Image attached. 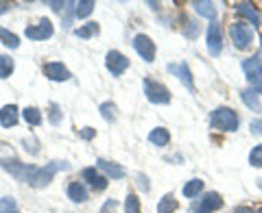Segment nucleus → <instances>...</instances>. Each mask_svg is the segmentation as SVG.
Listing matches in <instances>:
<instances>
[{"label":"nucleus","mask_w":262,"mask_h":213,"mask_svg":"<svg viewBox=\"0 0 262 213\" xmlns=\"http://www.w3.org/2000/svg\"><path fill=\"white\" fill-rule=\"evenodd\" d=\"M251 133H262V122H251Z\"/></svg>","instance_id":"obj_40"},{"label":"nucleus","mask_w":262,"mask_h":213,"mask_svg":"<svg viewBox=\"0 0 262 213\" xmlns=\"http://www.w3.org/2000/svg\"><path fill=\"white\" fill-rule=\"evenodd\" d=\"M61 111H59V107H57V104H51V116H48V120H51V124L53 126H57V124H59V122H61Z\"/></svg>","instance_id":"obj_34"},{"label":"nucleus","mask_w":262,"mask_h":213,"mask_svg":"<svg viewBox=\"0 0 262 213\" xmlns=\"http://www.w3.org/2000/svg\"><path fill=\"white\" fill-rule=\"evenodd\" d=\"M125 213H140V200L136 194H129L125 200Z\"/></svg>","instance_id":"obj_31"},{"label":"nucleus","mask_w":262,"mask_h":213,"mask_svg":"<svg viewBox=\"0 0 262 213\" xmlns=\"http://www.w3.org/2000/svg\"><path fill=\"white\" fill-rule=\"evenodd\" d=\"M75 35H77L79 39H90V37H94V35H98V24H96V22H88V24H83L81 29L75 31Z\"/></svg>","instance_id":"obj_25"},{"label":"nucleus","mask_w":262,"mask_h":213,"mask_svg":"<svg viewBox=\"0 0 262 213\" xmlns=\"http://www.w3.org/2000/svg\"><path fill=\"white\" fill-rule=\"evenodd\" d=\"M70 166L66 161H51V163H46L44 168H39L37 172V178H35V185L33 187H37V190H42V187H46L48 183L53 181V176L57 174L59 170H68Z\"/></svg>","instance_id":"obj_6"},{"label":"nucleus","mask_w":262,"mask_h":213,"mask_svg":"<svg viewBox=\"0 0 262 213\" xmlns=\"http://www.w3.org/2000/svg\"><path fill=\"white\" fill-rule=\"evenodd\" d=\"M210 122H212V126L214 128L225 130V133H232V130H236L238 124H241L236 111L229 109V107H219V109H214L212 111V116H210Z\"/></svg>","instance_id":"obj_3"},{"label":"nucleus","mask_w":262,"mask_h":213,"mask_svg":"<svg viewBox=\"0 0 262 213\" xmlns=\"http://www.w3.org/2000/svg\"><path fill=\"white\" fill-rule=\"evenodd\" d=\"M241 98H243V102L247 104L251 111H256V113L262 111V104H260V100H258V94H253L251 89H243V92H241Z\"/></svg>","instance_id":"obj_21"},{"label":"nucleus","mask_w":262,"mask_h":213,"mask_svg":"<svg viewBox=\"0 0 262 213\" xmlns=\"http://www.w3.org/2000/svg\"><path fill=\"white\" fill-rule=\"evenodd\" d=\"M196 213H208V211H206V209H201V207H199V209H196Z\"/></svg>","instance_id":"obj_42"},{"label":"nucleus","mask_w":262,"mask_h":213,"mask_svg":"<svg viewBox=\"0 0 262 213\" xmlns=\"http://www.w3.org/2000/svg\"><path fill=\"white\" fill-rule=\"evenodd\" d=\"M0 124L5 128H11L18 124V107L15 104H5L3 109H0Z\"/></svg>","instance_id":"obj_15"},{"label":"nucleus","mask_w":262,"mask_h":213,"mask_svg":"<svg viewBox=\"0 0 262 213\" xmlns=\"http://www.w3.org/2000/svg\"><path fill=\"white\" fill-rule=\"evenodd\" d=\"M245 76L249 81V89L253 94H262V52H256L253 57L243 61Z\"/></svg>","instance_id":"obj_2"},{"label":"nucleus","mask_w":262,"mask_h":213,"mask_svg":"<svg viewBox=\"0 0 262 213\" xmlns=\"http://www.w3.org/2000/svg\"><path fill=\"white\" fill-rule=\"evenodd\" d=\"M192 7H194V11L199 13L201 18H210V20H214L216 9H214V5H212V3H208V0H203V3H199V0H194Z\"/></svg>","instance_id":"obj_20"},{"label":"nucleus","mask_w":262,"mask_h":213,"mask_svg":"<svg viewBox=\"0 0 262 213\" xmlns=\"http://www.w3.org/2000/svg\"><path fill=\"white\" fill-rule=\"evenodd\" d=\"M79 135H81V139H92L96 135V128H83Z\"/></svg>","instance_id":"obj_38"},{"label":"nucleus","mask_w":262,"mask_h":213,"mask_svg":"<svg viewBox=\"0 0 262 213\" xmlns=\"http://www.w3.org/2000/svg\"><path fill=\"white\" fill-rule=\"evenodd\" d=\"M256 213H262V207H260V209H258V211H256Z\"/></svg>","instance_id":"obj_43"},{"label":"nucleus","mask_w":262,"mask_h":213,"mask_svg":"<svg viewBox=\"0 0 262 213\" xmlns=\"http://www.w3.org/2000/svg\"><path fill=\"white\" fill-rule=\"evenodd\" d=\"M92 11H94L92 0H81V3H75V15L77 18H88Z\"/></svg>","instance_id":"obj_28"},{"label":"nucleus","mask_w":262,"mask_h":213,"mask_svg":"<svg viewBox=\"0 0 262 213\" xmlns=\"http://www.w3.org/2000/svg\"><path fill=\"white\" fill-rule=\"evenodd\" d=\"M15 63L9 55H0V78H9L13 74Z\"/></svg>","instance_id":"obj_24"},{"label":"nucleus","mask_w":262,"mask_h":213,"mask_svg":"<svg viewBox=\"0 0 262 213\" xmlns=\"http://www.w3.org/2000/svg\"><path fill=\"white\" fill-rule=\"evenodd\" d=\"M177 211V200L170 194H166L158 204V213H175Z\"/></svg>","instance_id":"obj_27"},{"label":"nucleus","mask_w":262,"mask_h":213,"mask_svg":"<svg viewBox=\"0 0 262 213\" xmlns=\"http://www.w3.org/2000/svg\"><path fill=\"white\" fill-rule=\"evenodd\" d=\"M105 68L110 70L112 76H120L129 68V59L118 50H110L107 57H105Z\"/></svg>","instance_id":"obj_9"},{"label":"nucleus","mask_w":262,"mask_h":213,"mask_svg":"<svg viewBox=\"0 0 262 213\" xmlns=\"http://www.w3.org/2000/svg\"><path fill=\"white\" fill-rule=\"evenodd\" d=\"M44 74L51 78V81H70L72 78V74H70V70L66 68L63 63H59V61H51V63H46L44 65Z\"/></svg>","instance_id":"obj_12"},{"label":"nucleus","mask_w":262,"mask_h":213,"mask_svg":"<svg viewBox=\"0 0 262 213\" xmlns=\"http://www.w3.org/2000/svg\"><path fill=\"white\" fill-rule=\"evenodd\" d=\"M136 178H138V185H140V190H144V192L149 190V183H146V176L144 174H138Z\"/></svg>","instance_id":"obj_39"},{"label":"nucleus","mask_w":262,"mask_h":213,"mask_svg":"<svg viewBox=\"0 0 262 213\" xmlns=\"http://www.w3.org/2000/svg\"><path fill=\"white\" fill-rule=\"evenodd\" d=\"M221 207H223V198H221L216 192H208V194L201 198V209H206L208 213L219 211Z\"/></svg>","instance_id":"obj_16"},{"label":"nucleus","mask_w":262,"mask_h":213,"mask_svg":"<svg viewBox=\"0 0 262 213\" xmlns=\"http://www.w3.org/2000/svg\"><path fill=\"white\" fill-rule=\"evenodd\" d=\"M0 166H3V170L9 172L13 178H18V181L29 183L31 187L35 185V178H37L39 168H35V166H27V163L18 161L15 157H0Z\"/></svg>","instance_id":"obj_1"},{"label":"nucleus","mask_w":262,"mask_h":213,"mask_svg":"<svg viewBox=\"0 0 262 213\" xmlns=\"http://www.w3.org/2000/svg\"><path fill=\"white\" fill-rule=\"evenodd\" d=\"M81 178H83V181L92 187V190H96V192L107 190V185H110V178L105 174H101L96 168H85L83 172H81Z\"/></svg>","instance_id":"obj_11"},{"label":"nucleus","mask_w":262,"mask_h":213,"mask_svg":"<svg viewBox=\"0 0 262 213\" xmlns=\"http://www.w3.org/2000/svg\"><path fill=\"white\" fill-rule=\"evenodd\" d=\"M201 190H203V181L201 178H192V181H188L186 185H184V198H196V196L201 194Z\"/></svg>","instance_id":"obj_22"},{"label":"nucleus","mask_w":262,"mask_h":213,"mask_svg":"<svg viewBox=\"0 0 262 213\" xmlns=\"http://www.w3.org/2000/svg\"><path fill=\"white\" fill-rule=\"evenodd\" d=\"M0 213H18V202H15L11 196L0 198Z\"/></svg>","instance_id":"obj_30"},{"label":"nucleus","mask_w":262,"mask_h":213,"mask_svg":"<svg viewBox=\"0 0 262 213\" xmlns=\"http://www.w3.org/2000/svg\"><path fill=\"white\" fill-rule=\"evenodd\" d=\"M22 118L31 126H39V124H42V111L35 109V107H27V109L22 111Z\"/></svg>","instance_id":"obj_23"},{"label":"nucleus","mask_w":262,"mask_h":213,"mask_svg":"<svg viewBox=\"0 0 262 213\" xmlns=\"http://www.w3.org/2000/svg\"><path fill=\"white\" fill-rule=\"evenodd\" d=\"M208 52L212 57H219L221 50H223V35H221V24L216 20H212L210 22V26H208Z\"/></svg>","instance_id":"obj_8"},{"label":"nucleus","mask_w":262,"mask_h":213,"mask_svg":"<svg viewBox=\"0 0 262 213\" xmlns=\"http://www.w3.org/2000/svg\"><path fill=\"white\" fill-rule=\"evenodd\" d=\"M0 42H3L7 48H18L20 46V37L15 35V33H11V31H7V29L0 26Z\"/></svg>","instance_id":"obj_26"},{"label":"nucleus","mask_w":262,"mask_h":213,"mask_svg":"<svg viewBox=\"0 0 262 213\" xmlns=\"http://www.w3.org/2000/svg\"><path fill=\"white\" fill-rule=\"evenodd\" d=\"M170 142V133L164 126H158V128H153L151 133H149V144L153 146H158V148H162V146H166Z\"/></svg>","instance_id":"obj_18"},{"label":"nucleus","mask_w":262,"mask_h":213,"mask_svg":"<svg viewBox=\"0 0 262 213\" xmlns=\"http://www.w3.org/2000/svg\"><path fill=\"white\" fill-rule=\"evenodd\" d=\"M68 198L72 202H85L88 200V190L83 183H70L68 185Z\"/></svg>","instance_id":"obj_19"},{"label":"nucleus","mask_w":262,"mask_h":213,"mask_svg":"<svg viewBox=\"0 0 262 213\" xmlns=\"http://www.w3.org/2000/svg\"><path fill=\"white\" fill-rule=\"evenodd\" d=\"M249 163L253 168H262V144L253 146V150L249 152Z\"/></svg>","instance_id":"obj_32"},{"label":"nucleus","mask_w":262,"mask_h":213,"mask_svg":"<svg viewBox=\"0 0 262 213\" xmlns=\"http://www.w3.org/2000/svg\"><path fill=\"white\" fill-rule=\"evenodd\" d=\"M168 70H170V72H175V74L179 76V81H182V83H184V87H186L190 94H194V81H192L190 68H188V63H186V61H182L179 65H170Z\"/></svg>","instance_id":"obj_14"},{"label":"nucleus","mask_w":262,"mask_h":213,"mask_svg":"<svg viewBox=\"0 0 262 213\" xmlns=\"http://www.w3.org/2000/svg\"><path fill=\"white\" fill-rule=\"evenodd\" d=\"M116 207H118V202L114 198H110V200L103 202V207H101V211H98V213H116Z\"/></svg>","instance_id":"obj_35"},{"label":"nucleus","mask_w":262,"mask_h":213,"mask_svg":"<svg viewBox=\"0 0 262 213\" xmlns=\"http://www.w3.org/2000/svg\"><path fill=\"white\" fill-rule=\"evenodd\" d=\"M98 111H101V116L105 122H114L116 120V104L114 102H103L101 107H98Z\"/></svg>","instance_id":"obj_29"},{"label":"nucleus","mask_w":262,"mask_h":213,"mask_svg":"<svg viewBox=\"0 0 262 213\" xmlns=\"http://www.w3.org/2000/svg\"><path fill=\"white\" fill-rule=\"evenodd\" d=\"M22 146H24V150H27L29 154H37L39 152V142L35 137H24L22 139Z\"/></svg>","instance_id":"obj_33"},{"label":"nucleus","mask_w":262,"mask_h":213,"mask_svg":"<svg viewBox=\"0 0 262 213\" xmlns=\"http://www.w3.org/2000/svg\"><path fill=\"white\" fill-rule=\"evenodd\" d=\"M236 13L243 15V18H247L253 26H258V24H260V13L253 9L249 3H238V5H236Z\"/></svg>","instance_id":"obj_17"},{"label":"nucleus","mask_w":262,"mask_h":213,"mask_svg":"<svg viewBox=\"0 0 262 213\" xmlns=\"http://www.w3.org/2000/svg\"><path fill=\"white\" fill-rule=\"evenodd\" d=\"M234 213H256V211H253V209H249V207H238V209H236Z\"/></svg>","instance_id":"obj_41"},{"label":"nucleus","mask_w":262,"mask_h":213,"mask_svg":"<svg viewBox=\"0 0 262 213\" xmlns=\"http://www.w3.org/2000/svg\"><path fill=\"white\" fill-rule=\"evenodd\" d=\"M48 5H51V9H53V11L61 13V11L66 9V5H68V3H57V0H51V3H48Z\"/></svg>","instance_id":"obj_37"},{"label":"nucleus","mask_w":262,"mask_h":213,"mask_svg":"<svg viewBox=\"0 0 262 213\" xmlns=\"http://www.w3.org/2000/svg\"><path fill=\"white\" fill-rule=\"evenodd\" d=\"M184 35H186V37H190V39L196 35V24H194L192 20H188V29H184Z\"/></svg>","instance_id":"obj_36"},{"label":"nucleus","mask_w":262,"mask_h":213,"mask_svg":"<svg viewBox=\"0 0 262 213\" xmlns=\"http://www.w3.org/2000/svg\"><path fill=\"white\" fill-rule=\"evenodd\" d=\"M229 37H232L236 48L245 50V48H249L251 42H253V31H251V26H247V24L234 22L232 26H229Z\"/></svg>","instance_id":"obj_5"},{"label":"nucleus","mask_w":262,"mask_h":213,"mask_svg":"<svg viewBox=\"0 0 262 213\" xmlns=\"http://www.w3.org/2000/svg\"><path fill=\"white\" fill-rule=\"evenodd\" d=\"M134 48H136V52L142 57V59L146 63H153L155 61V44H153V39L149 35H136L134 37Z\"/></svg>","instance_id":"obj_10"},{"label":"nucleus","mask_w":262,"mask_h":213,"mask_svg":"<svg viewBox=\"0 0 262 213\" xmlns=\"http://www.w3.org/2000/svg\"><path fill=\"white\" fill-rule=\"evenodd\" d=\"M96 168L103 172L107 178H114V181H120V178H125V168L118 166V163H112L107 159H96Z\"/></svg>","instance_id":"obj_13"},{"label":"nucleus","mask_w":262,"mask_h":213,"mask_svg":"<svg viewBox=\"0 0 262 213\" xmlns=\"http://www.w3.org/2000/svg\"><path fill=\"white\" fill-rule=\"evenodd\" d=\"M144 96L146 100L153 102V104H168L170 102V92L164 83H158V81H151V78H144Z\"/></svg>","instance_id":"obj_4"},{"label":"nucleus","mask_w":262,"mask_h":213,"mask_svg":"<svg viewBox=\"0 0 262 213\" xmlns=\"http://www.w3.org/2000/svg\"><path fill=\"white\" fill-rule=\"evenodd\" d=\"M24 35H27L29 39H33V42H44V39L53 37V22L48 18H42L35 26H27Z\"/></svg>","instance_id":"obj_7"}]
</instances>
